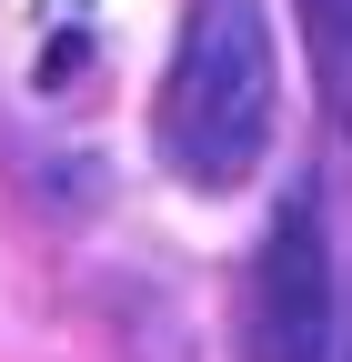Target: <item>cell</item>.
I'll list each match as a JSON object with an SVG mask.
<instances>
[{"label":"cell","mask_w":352,"mask_h":362,"mask_svg":"<svg viewBox=\"0 0 352 362\" xmlns=\"http://www.w3.org/2000/svg\"><path fill=\"white\" fill-rule=\"evenodd\" d=\"M272 141V21L262 0H192L161 81V161L192 192H232Z\"/></svg>","instance_id":"6da1fadb"},{"label":"cell","mask_w":352,"mask_h":362,"mask_svg":"<svg viewBox=\"0 0 352 362\" xmlns=\"http://www.w3.org/2000/svg\"><path fill=\"white\" fill-rule=\"evenodd\" d=\"M242 362H332V252H322V211L282 202L252 262V302H242Z\"/></svg>","instance_id":"7a4b0ae2"},{"label":"cell","mask_w":352,"mask_h":362,"mask_svg":"<svg viewBox=\"0 0 352 362\" xmlns=\"http://www.w3.org/2000/svg\"><path fill=\"white\" fill-rule=\"evenodd\" d=\"M292 21H302V51H312L322 121L352 131V0H292Z\"/></svg>","instance_id":"3957f363"}]
</instances>
